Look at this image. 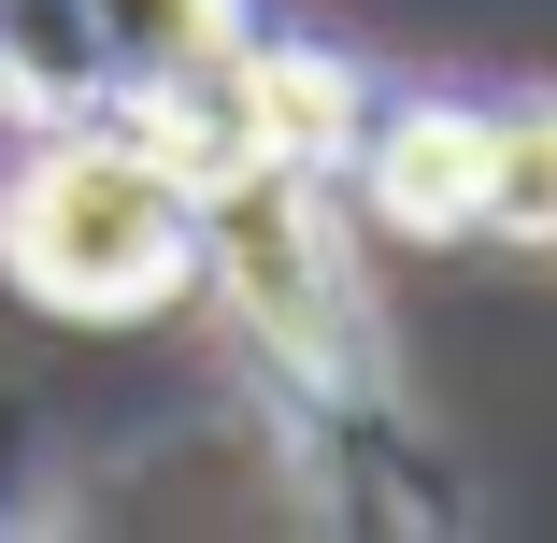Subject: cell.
Returning <instances> with one entry per match:
<instances>
[{
  "mask_svg": "<svg viewBox=\"0 0 557 543\" xmlns=\"http://www.w3.org/2000/svg\"><path fill=\"white\" fill-rule=\"evenodd\" d=\"M0 15H15V0H0Z\"/></svg>",
  "mask_w": 557,
  "mask_h": 543,
  "instance_id": "cell-5",
  "label": "cell"
},
{
  "mask_svg": "<svg viewBox=\"0 0 557 543\" xmlns=\"http://www.w3.org/2000/svg\"><path fill=\"white\" fill-rule=\"evenodd\" d=\"M0 258L58 314H144L186 286V186L158 144H44L0 186Z\"/></svg>",
  "mask_w": 557,
  "mask_h": 543,
  "instance_id": "cell-1",
  "label": "cell"
},
{
  "mask_svg": "<svg viewBox=\"0 0 557 543\" xmlns=\"http://www.w3.org/2000/svg\"><path fill=\"white\" fill-rule=\"evenodd\" d=\"M472 186H486V115H386V158H372V200L400 230H472Z\"/></svg>",
  "mask_w": 557,
  "mask_h": 543,
  "instance_id": "cell-3",
  "label": "cell"
},
{
  "mask_svg": "<svg viewBox=\"0 0 557 543\" xmlns=\"http://www.w3.org/2000/svg\"><path fill=\"white\" fill-rule=\"evenodd\" d=\"M200 200H214V272H230V300L314 372L329 314H344V272H329V230H314V186H300V172H230V186H200Z\"/></svg>",
  "mask_w": 557,
  "mask_h": 543,
  "instance_id": "cell-2",
  "label": "cell"
},
{
  "mask_svg": "<svg viewBox=\"0 0 557 543\" xmlns=\"http://www.w3.org/2000/svg\"><path fill=\"white\" fill-rule=\"evenodd\" d=\"M472 230L557 244V115H486V186H472Z\"/></svg>",
  "mask_w": 557,
  "mask_h": 543,
  "instance_id": "cell-4",
  "label": "cell"
}]
</instances>
